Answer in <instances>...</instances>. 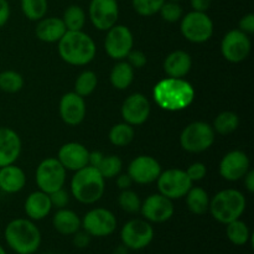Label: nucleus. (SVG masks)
Segmentation results:
<instances>
[{"label": "nucleus", "instance_id": "f257e3e1", "mask_svg": "<svg viewBox=\"0 0 254 254\" xmlns=\"http://www.w3.org/2000/svg\"><path fill=\"white\" fill-rule=\"evenodd\" d=\"M155 103L168 112H180L192 104L195 89L184 78L168 77L155 84L153 89Z\"/></svg>", "mask_w": 254, "mask_h": 254}, {"label": "nucleus", "instance_id": "c03bdc74", "mask_svg": "<svg viewBox=\"0 0 254 254\" xmlns=\"http://www.w3.org/2000/svg\"><path fill=\"white\" fill-rule=\"evenodd\" d=\"M240 30L247 35L254 34V14L248 12L240 20Z\"/></svg>", "mask_w": 254, "mask_h": 254}, {"label": "nucleus", "instance_id": "79ce46f5", "mask_svg": "<svg viewBox=\"0 0 254 254\" xmlns=\"http://www.w3.org/2000/svg\"><path fill=\"white\" fill-rule=\"evenodd\" d=\"M127 59H128L127 62H128L134 69L141 68V67L145 66L146 62H148L145 54L141 51H138V50H131L128 54V56H127Z\"/></svg>", "mask_w": 254, "mask_h": 254}, {"label": "nucleus", "instance_id": "cd10ccee", "mask_svg": "<svg viewBox=\"0 0 254 254\" xmlns=\"http://www.w3.org/2000/svg\"><path fill=\"white\" fill-rule=\"evenodd\" d=\"M186 197V205L190 212L193 215H205L208 212V207H210V197H208L207 191L203 190L202 188H191L189 192L185 195Z\"/></svg>", "mask_w": 254, "mask_h": 254}, {"label": "nucleus", "instance_id": "2f4dec72", "mask_svg": "<svg viewBox=\"0 0 254 254\" xmlns=\"http://www.w3.org/2000/svg\"><path fill=\"white\" fill-rule=\"evenodd\" d=\"M238 126H240V118H238L237 114L233 113V112H222L215 118L212 128L218 134L228 135V134L237 130Z\"/></svg>", "mask_w": 254, "mask_h": 254}, {"label": "nucleus", "instance_id": "a19ab883", "mask_svg": "<svg viewBox=\"0 0 254 254\" xmlns=\"http://www.w3.org/2000/svg\"><path fill=\"white\" fill-rule=\"evenodd\" d=\"M50 200H51L52 207L56 208H64L69 202V196L67 193V191L64 190V188L60 189V190L55 191V192L49 193Z\"/></svg>", "mask_w": 254, "mask_h": 254}, {"label": "nucleus", "instance_id": "49530a36", "mask_svg": "<svg viewBox=\"0 0 254 254\" xmlns=\"http://www.w3.org/2000/svg\"><path fill=\"white\" fill-rule=\"evenodd\" d=\"M212 0H190V5L193 11L206 12L211 7Z\"/></svg>", "mask_w": 254, "mask_h": 254}, {"label": "nucleus", "instance_id": "4be33fe9", "mask_svg": "<svg viewBox=\"0 0 254 254\" xmlns=\"http://www.w3.org/2000/svg\"><path fill=\"white\" fill-rule=\"evenodd\" d=\"M25 212L29 220L41 221L50 215L52 210V203L49 193L39 190L31 192L25 201Z\"/></svg>", "mask_w": 254, "mask_h": 254}, {"label": "nucleus", "instance_id": "f704fd0d", "mask_svg": "<svg viewBox=\"0 0 254 254\" xmlns=\"http://www.w3.org/2000/svg\"><path fill=\"white\" fill-rule=\"evenodd\" d=\"M24 87V78L16 71H4L0 73V89L6 93H17Z\"/></svg>", "mask_w": 254, "mask_h": 254}, {"label": "nucleus", "instance_id": "f8f14e48", "mask_svg": "<svg viewBox=\"0 0 254 254\" xmlns=\"http://www.w3.org/2000/svg\"><path fill=\"white\" fill-rule=\"evenodd\" d=\"M134 37L130 29L126 25H114L107 30L104 40V49L111 59L122 61L127 59L129 52L133 50Z\"/></svg>", "mask_w": 254, "mask_h": 254}, {"label": "nucleus", "instance_id": "473e14b6", "mask_svg": "<svg viewBox=\"0 0 254 254\" xmlns=\"http://www.w3.org/2000/svg\"><path fill=\"white\" fill-rule=\"evenodd\" d=\"M21 11L31 21H39L46 16L49 2L47 0H20Z\"/></svg>", "mask_w": 254, "mask_h": 254}, {"label": "nucleus", "instance_id": "aec40b11", "mask_svg": "<svg viewBox=\"0 0 254 254\" xmlns=\"http://www.w3.org/2000/svg\"><path fill=\"white\" fill-rule=\"evenodd\" d=\"M89 151L82 144L71 141L60 148L57 154V160L62 164L66 170L78 171L88 165Z\"/></svg>", "mask_w": 254, "mask_h": 254}, {"label": "nucleus", "instance_id": "0eeeda50", "mask_svg": "<svg viewBox=\"0 0 254 254\" xmlns=\"http://www.w3.org/2000/svg\"><path fill=\"white\" fill-rule=\"evenodd\" d=\"M180 31L188 41L203 44L213 35V21L206 12L190 11L181 17Z\"/></svg>", "mask_w": 254, "mask_h": 254}, {"label": "nucleus", "instance_id": "ddd939ff", "mask_svg": "<svg viewBox=\"0 0 254 254\" xmlns=\"http://www.w3.org/2000/svg\"><path fill=\"white\" fill-rule=\"evenodd\" d=\"M252 50V42H251L250 35L245 34L240 29L231 30L221 41V54L232 64H240L245 61L251 54Z\"/></svg>", "mask_w": 254, "mask_h": 254}, {"label": "nucleus", "instance_id": "a878e982", "mask_svg": "<svg viewBox=\"0 0 254 254\" xmlns=\"http://www.w3.org/2000/svg\"><path fill=\"white\" fill-rule=\"evenodd\" d=\"M54 228L64 236H73L82 228V221L74 211L68 208H59L52 218Z\"/></svg>", "mask_w": 254, "mask_h": 254}, {"label": "nucleus", "instance_id": "603ef678", "mask_svg": "<svg viewBox=\"0 0 254 254\" xmlns=\"http://www.w3.org/2000/svg\"><path fill=\"white\" fill-rule=\"evenodd\" d=\"M0 254H7L6 251L4 250V247H2L1 245H0Z\"/></svg>", "mask_w": 254, "mask_h": 254}, {"label": "nucleus", "instance_id": "e433bc0d", "mask_svg": "<svg viewBox=\"0 0 254 254\" xmlns=\"http://www.w3.org/2000/svg\"><path fill=\"white\" fill-rule=\"evenodd\" d=\"M118 203L122 210L128 213H136L140 211V198H139L138 193L131 191L130 189H128V190H122L121 195L118 197Z\"/></svg>", "mask_w": 254, "mask_h": 254}, {"label": "nucleus", "instance_id": "3c124183", "mask_svg": "<svg viewBox=\"0 0 254 254\" xmlns=\"http://www.w3.org/2000/svg\"><path fill=\"white\" fill-rule=\"evenodd\" d=\"M113 254H129V250L124 245H119L118 247L114 248Z\"/></svg>", "mask_w": 254, "mask_h": 254}, {"label": "nucleus", "instance_id": "a211bd4d", "mask_svg": "<svg viewBox=\"0 0 254 254\" xmlns=\"http://www.w3.org/2000/svg\"><path fill=\"white\" fill-rule=\"evenodd\" d=\"M251 168V160L242 150H232L226 154L220 163V175L227 181H238L245 178Z\"/></svg>", "mask_w": 254, "mask_h": 254}, {"label": "nucleus", "instance_id": "8fccbe9b", "mask_svg": "<svg viewBox=\"0 0 254 254\" xmlns=\"http://www.w3.org/2000/svg\"><path fill=\"white\" fill-rule=\"evenodd\" d=\"M245 186L250 193L254 192V171L248 170V173L245 175Z\"/></svg>", "mask_w": 254, "mask_h": 254}, {"label": "nucleus", "instance_id": "7ed1b4c3", "mask_svg": "<svg viewBox=\"0 0 254 254\" xmlns=\"http://www.w3.org/2000/svg\"><path fill=\"white\" fill-rule=\"evenodd\" d=\"M97 47L88 34L81 31L64 32L59 41V55L66 64L86 66L96 57Z\"/></svg>", "mask_w": 254, "mask_h": 254}, {"label": "nucleus", "instance_id": "7c9ffc66", "mask_svg": "<svg viewBox=\"0 0 254 254\" xmlns=\"http://www.w3.org/2000/svg\"><path fill=\"white\" fill-rule=\"evenodd\" d=\"M109 141L116 146H127L133 141L134 139V129L130 124L118 123L113 126L109 130Z\"/></svg>", "mask_w": 254, "mask_h": 254}, {"label": "nucleus", "instance_id": "b1692460", "mask_svg": "<svg viewBox=\"0 0 254 254\" xmlns=\"http://www.w3.org/2000/svg\"><path fill=\"white\" fill-rule=\"evenodd\" d=\"M192 67V59L188 52L176 50L166 56L164 61V71L171 78H184Z\"/></svg>", "mask_w": 254, "mask_h": 254}, {"label": "nucleus", "instance_id": "6ab92c4d", "mask_svg": "<svg viewBox=\"0 0 254 254\" xmlns=\"http://www.w3.org/2000/svg\"><path fill=\"white\" fill-rule=\"evenodd\" d=\"M60 117L67 126L76 127L83 122L86 117V102L83 97L76 92H68L64 94L60 101Z\"/></svg>", "mask_w": 254, "mask_h": 254}, {"label": "nucleus", "instance_id": "09e8293b", "mask_svg": "<svg viewBox=\"0 0 254 254\" xmlns=\"http://www.w3.org/2000/svg\"><path fill=\"white\" fill-rule=\"evenodd\" d=\"M104 155L101 153V151H92L89 153V159H88V165L93 166V168H98L99 164L103 160Z\"/></svg>", "mask_w": 254, "mask_h": 254}, {"label": "nucleus", "instance_id": "9b49d317", "mask_svg": "<svg viewBox=\"0 0 254 254\" xmlns=\"http://www.w3.org/2000/svg\"><path fill=\"white\" fill-rule=\"evenodd\" d=\"M81 221L83 231H86L91 237H108L113 235L117 228V218L114 213L103 207L88 211Z\"/></svg>", "mask_w": 254, "mask_h": 254}, {"label": "nucleus", "instance_id": "a18cd8bd", "mask_svg": "<svg viewBox=\"0 0 254 254\" xmlns=\"http://www.w3.org/2000/svg\"><path fill=\"white\" fill-rule=\"evenodd\" d=\"M10 17V4L7 0H0V29L6 25Z\"/></svg>", "mask_w": 254, "mask_h": 254}, {"label": "nucleus", "instance_id": "2eb2a0df", "mask_svg": "<svg viewBox=\"0 0 254 254\" xmlns=\"http://www.w3.org/2000/svg\"><path fill=\"white\" fill-rule=\"evenodd\" d=\"M144 220L150 223H164L170 220L175 212L173 200L161 193L150 195L141 202L140 211Z\"/></svg>", "mask_w": 254, "mask_h": 254}, {"label": "nucleus", "instance_id": "f3484780", "mask_svg": "<svg viewBox=\"0 0 254 254\" xmlns=\"http://www.w3.org/2000/svg\"><path fill=\"white\" fill-rule=\"evenodd\" d=\"M161 173V166L155 158L149 155H139L128 166V175L133 183L146 185L158 180Z\"/></svg>", "mask_w": 254, "mask_h": 254}, {"label": "nucleus", "instance_id": "de8ad7c7", "mask_svg": "<svg viewBox=\"0 0 254 254\" xmlns=\"http://www.w3.org/2000/svg\"><path fill=\"white\" fill-rule=\"evenodd\" d=\"M131 184H133V180L128 174H119L117 178V185L121 190H128L131 188Z\"/></svg>", "mask_w": 254, "mask_h": 254}, {"label": "nucleus", "instance_id": "20e7f679", "mask_svg": "<svg viewBox=\"0 0 254 254\" xmlns=\"http://www.w3.org/2000/svg\"><path fill=\"white\" fill-rule=\"evenodd\" d=\"M74 173L71 180L72 196L84 205H92L101 200L106 190V179L101 173L91 165Z\"/></svg>", "mask_w": 254, "mask_h": 254}, {"label": "nucleus", "instance_id": "393cba45", "mask_svg": "<svg viewBox=\"0 0 254 254\" xmlns=\"http://www.w3.org/2000/svg\"><path fill=\"white\" fill-rule=\"evenodd\" d=\"M26 185L24 170L14 164L0 168V190L5 193H16Z\"/></svg>", "mask_w": 254, "mask_h": 254}, {"label": "nucleus", "instance_id": "bb28decb", "mask_svg": "<svg viewBox=\"0 0 254 254\" xmlns=\"http://www.w3.org/2000/svg\"><path fill=\"white\" fill-rule=\"evenodd\" d=\"M112 86L119 91H124L128 88L134 79V68L127 61H119L112 68L109 74Z\"/></svg>", "mask_w": 254, "mask_h": 254}, {"label": "nucleus", "instance_id": "37998d69", "mask_svg": "<svg viewBox=\"0 0 254 254\" xmlns=\"http://www.w3.org/2000/svg\"><path fill=\"white\" fill-rule=\"evenodd\" d=\"M73 242L74 247L79 248V250H83V248H87L91 243V236L86 232V231H78L73 235Z\"/></svg>", "mask_w": 254, "mask_h": 254}, {"label": "nucleus", "instance_id": "4468645a", "mask_svg": "<svg viewBox=\"0 0 254 254\" xmlns=\"http://www.w3.org/2000/svg\"><path fill=\"white\" fill-rule=\"evenodd\" d=\"M88 16L97 30L107 31L118 21V1L117 0H91L88 7Z\"/></svg>", "mask_w": 254, "mask_h": 254}, {"label": "nucleus", "instance_id": "39448f33", "mask_svg": "<svg viewBox=\"0 0 254 254\" xmlns=\"http://www.w3.org/2000/svg\"><path fill=\"white\" fill-rule=\"evenodd\" d=\"M247 201L241 191L235 189H226L220 191L210 200L208 212L217 222L222 225L238 220L245 213Z\"/></svg>", "mask_w": 254, "mask_h": 254}, {"label": "nucleus", "instance_id": "412c9836", "mask_svg": "<svg viewBox=\"0 0 254 254\" xmlns=\"http://www.w3.org/2000/svg\"><path fill=\"white\" fill-rule=\"evenodd\" d=\"M21 154L19 134L6 127H0V168L14 164Z\"/></svg>", "mask_w": 254, "mask_h": 254}, {"label": "nucleus", "instance_id": "9d476101", "mask_svg": "<svg viewBox=\"0 0 254 254\" xmlns=\"http://www.w3.org/2000/svg\"><path fill=\"white\" fill-rule=\"evenodd\" d=\"M156 183H158L159 192L170 200L185 197L193 184L189 179L186 171L181 169H169L161 171Z\"/></svg>", "mask_w": 254, "mask_h": 254}, {"label": "nucleus", "instance_id": "ea45409f", "mask_svg": "<svg viewBox=\"0 0 254 254\" xmlns=\"http://www.w3.org/2000/svg\"><path fill=\"white\" fill-rule=\"evenodd\" d=\"M186 174H188L189 179H190L192 183L195 181H200L202 180L203 178L206 176V173H207V169H206L205 164L202 163H193L186 169Z\"/></svg>", "mask_w": 254, "mask_h": 254}, {"label": "nucleus", "instance_id": "5701e85b", "mask_svg": "<svg viewBox=\"0 0 254 254\" xmlns=\"http://www.w3.org/2000/svg\"><path fill=\"white\" fill-rule=\"evenodd\" d=\"M66 31V26L60 17H42L35 29L37 39L47 44L59 42Z\"/></svg>", "mask_w": 254, "mask_h": 254}, {"label": "nucleus", "instance_id": "dca6fc26", "mask_svg": "<svg viewBox=\"0 0 254 254\" xmlns=\"http://www.w3.org/2000/svg\"><path fill=\"white\" fill-rule=\"evenodd\" d=\"M150 102L141 93H133L127 97L121 108L122 118L131 127L145 123L150 116Z\"/></svg>", "mask_w": 254, "mask_h": 254}, {"label": "nucleus", "instance_id": "72a5a7b5", "mask_svg": "<svg viewBox=\"0 0 254 254\" xmlns=\"http://www.w3.org/2000/svg\"><path fill=\"white\" fill-rule=\"evenodd\" d=\"M97 83H98V78L93 71H83L82 73H79L74 82V92L84 98L93 93Z\"/></svg>", "mask_w": 254, "mask_h": 254}, {"label": "nucleus", "instance_id": "58836bf2", "mask_svg": "<svg viewBox=\"0 0 254 254\" xmlns=\"http://www.w3.org/2000/svg\"><path fill=\"white\" fill-rule=\"evenodd\" d=\"M158 14H160L161 19L166 22H170V24H174V22L180 21L181 17L184 16V10L181 7V5L176 1H166L163 4V6L160 7Z\"/></svg>", "mask_w": 254, "mask_h": 254}, {"label": "nucleus", "instance_id": "864d4df0", "mask_svg": "<svg viewBox=\"0 0 254 254\" xmlns=\"http://www.w3.org/2000/svg\"><path fill=\"white\" fill-rule=\"evenodd\" d=\"M169 1H176V2H179V1H181V0H169Z\"/></svg>", "mask_w": 254, "mask_h": 254}, {"label": "nucleus", "instance_id": "6e6552de", "mask_svg": "<svg viewBox=\"0 0 254 254\" xmlns=\"http://www.w3.org/2000/svg\"><path fill=\"white\" fill-rule=\"evenodd\" d=\"M35 179L39 190L52 193L64 186L66 169L57 160V158H47L37 166Z\"/></svg>", "mask_w": 254, "mask_h": 254}, {"label": "nucleus", "instance_id": "c756f323", "mask_svg": "<svg viewBox=\"0 0 254 254\" xmlns=\"http://www.w3.org/2000/svg\"><path fill=\"white\" fill-rule=\"evenodd\" d=\"M62 21L68 31H81L86 24V12L79 5H69L64 10Z\"/></svg>", "mask_w": 254, "mask_h": 254}, {"label": "nucleus", "instance_id": "4c0bfd02", "mask_svg": "<svg viewBox=\"0 0 254 254\" xmlns=\"http://www.w3.org/2000/svg\"><path fill=\"white\" fill-rule=\"evenodd\" d=\"M165 0H131L133 9L140 16H153L158 14Z\"/></svg>", "mask_w": 254, "mask_h": 254}, {"label": "nucleus", "instance_id": "1a4fd4ad", "mask_svg": "<svg viewBox=\"0 0 254 254\" xmlns=\"http://www.w3.org/2000/svg\"><path fill=\"white\" fill-rule=\"evenodd\" d=\"M154 236L155 233L150 222L139 218L128 221L121 230L122 245L129 251L144 250L153 242Z\"/></svg>", "mask_w": 254, "mask_h": 254}, {"label": "nucleus", "instance_id": "c9c22d12", "mask_svg": "<svg viewBox=\"0 0 254 254\" xmlns=\"http://www.w3.org/2000/svg\"><path fill=\"white\" fill-rule=\"evenodd\" d=\"M122 168H123V161L119 156L108 155L104 156L97 170L101 173L104 179H113L121 174Z\"/></svg>", "mask_w": 254, "mask_h": 254}, {"label": "nucleus", "instance_id": "423d86ee", "mask_svg": "<svg viewBox=\"0 0 254 254\" xmlns=\"http://www.w3.org/2000/svg\"><path fill=\"white\" fill-rule=\"evenodd\" d=\"M215 143V130L205 122H192L183 129L180 145L188 153H203Z\"/></svg>", "mask_w": 254, "mask_h": 254}, {"label": "nucleus", "instance_id": "c85d7f7f", "mask_svg": "<svg viewBox=\"0 0 254 254\" xmlns=\"http://www.w3.org/2000/svg\"><path fill=\"white\" fill-rule=\"evenodd\" d=\"M226 235H227L228 241L232 245L238 246V247L246 246L252 240L250 227L247 226V223L241 221L240 218L226 225Z\"/></svg>", "mask_w": 254, "mask_h": 254}, {"label": "nucleus", "instance_id": "f03ea898", "mask_svg": "<svg viewBox=\"0 0 254 254\" xmlns=\"http://www.w3.org/2000/svg\"><path fill=\"white\" fill-rule=\"evenodd\" d=\"M4 238L10 250L16 254H34L41 246V232L34 221L15 218L4 231Z\"/></svg>", "mask_w": 254, "mask_h": 254}]
</instances>
